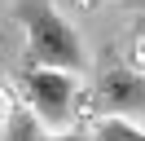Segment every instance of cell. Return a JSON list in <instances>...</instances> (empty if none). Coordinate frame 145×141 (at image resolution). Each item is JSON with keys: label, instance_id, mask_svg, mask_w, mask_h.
<instances>
[{"label": "cell", "instance_id": "cell-1", "mask_svg": "<svg viewBox=\"0 0 145 141\" xmlns=\"http://www.w3.org/2000/svg\"><path fill=\"white\" fill-rule=\"evenodd\" d=\"M13 18L27 35V53H22L27 70H71V75H79L88 66V49H84L79 31L71 26L66 13H57L53 0H18Z\"/></svg>", "mask_w": 145, "mask_h": 141}, {"label": "cell", "instance_id": "cell-2", "mask_svg": "<svg viewBox=\"0 0 145 141\" xmlns=\"http://www.w3.org/2000/svg\"><path fill=\"white\" fill-rule=\"evenodd\" d=\"M92 110L119 119H145V70L119 49H101L92 66Z\"/></svg>", "mask_w": 145, "mask_h": 141}, {"label": "cell", "instance_id": "cell-3", "mask_svg": "<svg viewBox=\"0 0 145 141\" xmlns=\"http://www.w3.org/2000/svg\"><path fill=\"white\" fill-rule=\"evenodd\" d=\"M22 97H27V110L35 115L44 128L62 132L75 119V101H79V75L71 70H27L18 75Z\"/></svg>", "mask_w": 145, "mask_h": 141}, {"label": "cell", "instance_id": "cell-4", "mask_svg": "<svg viewBox=\"0 0 145 141\" xmlns=\"http://www.w3.org/2000/svg\"><path fill=\"white\" fill-rule=\"evenodd\" d=\"M0 141H44V123H40L27 106L13 101L9 119H5V128H0Z\"/></svg>", "mask_w": 145, "mask_h": 141}, {"label": "cell", "instance_id": "cell-5", "mask_svg": "<svg viewBox=\"0 0 145 141\" xmlns=\"http://www.w3.org/2000/svg\"><path fill=\"white\" fill-rule=\"evenodd\" d=\"M88 141H145V128H136L132 119H119V115H97Z\"/></svg>", "mask_w": 145, "mask_h": 141}, {"label": "cell", "instance_id": "cell-6", "mask_svg": "<svg viewBox=\"0 0 145 141\" xmlns=\"http://www.w3.org/2000/svg\"><path fill=\"white\" fill-rule=\"evenodd\" d=\"M44 141H88V132L84 128H62V132H53V137H44Z\"/></svg>", "mask_w": 145, "mask_h": 141}, {"label": "cell", "instance_id": "cell-7", "mask_svg": "<svg viewBox=\"0 0 145 141\" xmlns=\"http://www.w3.org/2000/svg\"><path fill=\"white\" fill-rule=\"evenodd\" d=\"M9 110H13V97L0 88V128H5V119H9Z\"/></svg>", "mask_w": 145, "mask_h": 141}, {"label": "cell", "instance_id": "cell-8", "mask_svg": "<svg viewBox=\"0 0 145 141\" xmlns=\"http://www.w3.org/2000/svg\"><path fill=\"white\" fill-rule=\"evenodd\" d=\"M132 35H136V40L145 44V13H136V26H132Z\"/></svg>", "mask_w": 145, "mask_h": 141}, {"label": "cell", "instance_id": "cell-9", "mask_svg": "<svg viewBox=\"0 0 145 141\" xmlns=\"http://www.w3.org/2000/svg\"><path fill=\"white\" fill-rule=\"evenodd\" d=\"M123 9H132V13H145V0H123Z\"/></svg>", "mask_w": 145, "mask_h": 141}]
</instances>
